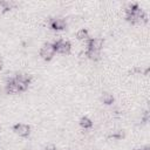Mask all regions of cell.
I'll return each mask as SVG.
<instances>
[{
    "label": "cell",
    "mask_w": 150,
    "mask_h": 150,
    "mask_svg": "<svg viewBox=\"0 0 150 150\" xmlns=\"http://www.w3.org/2000/svg\"><path fill=\"white\" fill-rule=\"evenodd\" d=\"M53 46L55 48V52L60 53V54H69V52L71 49L70 43L68 41L63 40V39H60V40L53 42Z\"/></svg>",
    "instance_id": "cell-1"
},
{
    "label": "cell",
    "mask_w": 150,
    "mask_h": 150,
    "mask_svg": "<svg viewBox=\"0 0 150 150\" xmlns=\"http://www.w3.org/2000/svg\"><path fill=\"white\" fill-rule=\"evenodd\" d=\"M55 53H56V52H55V48H54L53 43H46V45H43L42 48L40 49V56H41L43 60H46V61L52 60Z\"/></svg>",
    "instance_id": "cell-2"
},
{
    "label": "cell",
    "mask_w": 150,
    "mask_h": 150,
    "mask_svg": "<svg viewBox=\"0 0 150 150\" xmlns=\"http://www.w3.org/2000/svg\"><path fill=\"white\" fill-rule=\"evenodd\" d=\"M86 41H87V49L97 50V52L101 50L104 43V40L102 38H91V39H87Z\"/></svg>",
    "instance_id": "cell-3"
},
{
    "label": "cell",
    "mask_w": 150,
    "mask_h": 150,
    "mask_svg": "<svg viewBox=\"0 0 150 150\" xmlns=\"http://www.w3.org/2000/svg\"><path fill=\"white\" fill-rule=\"evenodd\" d=\"M12 129L15 134H18L21 137H27L30 132V127L27 124H23V123H15L12 127Z\"/></svg>",
    "instance_id": "cell-4"
},
{
    "label": "cell",
    "mask_w": 150,
    "mask_h": 150,
    "mask_svg": "<svg viewBox=\"0 0 150 150\" xmlns=\"http://www.w3.org/2000/svg\"><path fill=\"white\" fill-rule=\"evenodd\" d=\"M49 26L52 29H55V30H62L66 28L67 23H66V20L64 19H61V18H56V19H52L49 21Z\"/></svg>",
    "instance_id": "cell-5"
},
{
    "label": "cell",
    "mask_w": 150,
    "mask_h": 150,
    "mask_svg": "<svg viewBox=\"0 0 150 150\" xmlns=\"http://www.w3.org/2000/svg\"><path fill=\"white\" fill-rule=\"evenodd\" d=\"M5 89H6V93L7 94H18V93H20L19 89H18V87H16V84H15V82H14V80H13V77L7 81Z\"/></svg>",
    "instance_id": "cell-6"
},
{
    "label": "cell",
    "mask_w": 150,
    "mask_h": 150,
    "mask_svg": "<svg viewBox=\"0 0 150 150\" xmlns=\"http://www.w3.org/2000/svg\"><path fill=\"white\" fill-rule=\"evenodd\" d=\"M14 79L20 81V82H23L26 84H29L30 81H32V76L28 75V74H18L16 76H14Z\"/></svg>",
    "instance_id": "cell-7"
},
{
    "label": "cell",
    "mask_w": 150,
    "mask_h": 150,
    "mask_svg": "<svg viewBox=\"0 0 150 150\" xmlns=\"http://www.w3.org/2000/svg\"><path fill=\"white\" fill-rule=\"evenodd\" d=\"M86 55L90 59V60H93V61H98L100 60V52H97V50H89V49H87V52H86Z\"/></svg>",
    "instance_id": "cell-8"
},
{
    "label": "cell",
    "mask_w": 150,
    "mask_h": 150,
    "mask_svg": "<svg viewBox=\"0 0 150 150\" xmlns=\"http://www.w3.org/2000/svg\"><path fill=\"white\" fill-rule=\"evenodd\" d=\"M80 125L83 128V129H88V128H91L93 127V122H91V120L90 118H88V117H81V120H80Z\"/></svg>",
    "instance_id": "cell-9"
},
{
    "label": "cell",
    "mask_w": 150,
    "mask_h": 150,
    "mask_svg": "<svg viewBox=\"0 0 150 150\" xmlns=\"http://www.w3.org/2000/svg\"><path fill=\"white\" fill-rule=\"evenodd\" d=\"M14 6V2L12 1H6V0H0V9L2 11H9Z\"/></svg>",
    "instance_id": "cell-10"
},
{
    "label": "cell",
    "mask_w": 150,
    "mask_h": 150,
    "mask_svg": "<svg viewBox=\"0 0 150 150\" xmlns=\"http://www.w3.org/2000/svg\"><path fill=\"white\" fill-rule=\"evenodd\" d=\"M76 38H77L79 40H87V39H88V30H87L86 28H82V29L77 30Z\"/></svg>",
    "instance_id": "cell-11"
},
{
    "label": "cell",
    "mask_w": 150,
    "mask_h": 150,
    "mask_svg": "<svg viewBox=\"0 0 150 150\" xmlns=\"http://www.w3.org/2000/svg\"><path fill=\"white\" fill-rule=\"evenodd\" d=\"M102 101L105 104H111L114 102V96L111 94H109V93H104L103 96H102Z\"/></svg>",
    "instance_id": "cell-12"
},
{
    "label": "cell",
    "mask_w": 150,
    "mask_h": 150,
    "mask_svg": "<svg viewBox=\"0 0 150 150\" xmlns=\"http://www.w3.org/2000/svg\"><path fill=\"white\" fill-rule=\"evenodd\" d=\"M124 136V134L122 131H118V132H112L110 135V138H115V139H121L122 137Z\"/></svg>",
    "instance_id": "cell-13"
},
{
    "label": "cell",
    "mask_w": 150,
    "mask_h": 150,
    "mask_svg": "<svg viewBox=\"0 0 150 150\" xmlns=\"http://www.w3.org/2000/svg\"><path fill=\"white\" fill-rule=\"evenodd\" d=\"M46 150H56V146H55V144H53V143H48V144L46 145Z\"/></svg>",
    "instance_id": "cell-14"
},
{
    "label": "cell",
    "mask_w": 150,
    "mask_h": 150,
    "mask_svg": "<svg viewBox=\"0 0 150 150\" xmlns=\"http://www.w3.org/2000/svg\"><path fill=\"white\" fill-rule=\"evenodd\" d=\"M2 66H4V62H2V60H0V69L2 68Z\"/></svg>",
    "instance_id": "cell-15"
},
{
    "label": "cell",
    "mask_w": 150,
    "mask_h": 150,
    "mask_svg": "<svg viewBox=\"0 0 150 150\" xmlns=\"http://www.w3.org/2000/svg\"><path fill=\"white\" fill-rule=\"evenodd\" d=\"M142 150H149V146H145V148H143Z\"/></svg>",
    "instance_id": "cell-16"
},
{
    "label": "cell",
    "mask_w": 150,
    "mask_h": 150,
    "mask_svg": "<svg viewBox=\"0 0 150 150\" xmlns=\"http://www.w3.org/2000/svg\"><path fill=\"white\" fill-rule=\"evenodd\" d=\"M134 150H142V149H134Z\"/></svg>",
    "instance_id": "cell-17"
}]
</instances>
